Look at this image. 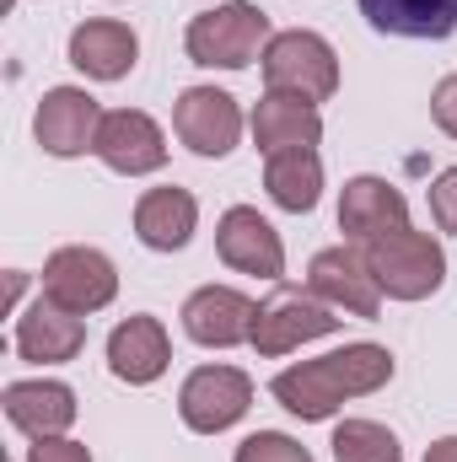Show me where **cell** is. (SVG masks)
<instances>
[{"instance_id": "6da1fadb", "label": "cell", "mask_w": 457, "mask_h": 462, "mask_svg": "<svg viewBox=\"0 0 457 462\" xmlns=\"http://www.w3.org/2000/svg\"><path fill=\"white\" fill-rule=\"evenodd\" d=\"M393 382V355L382 345H344L323 360H302L291 371H280L269 382V393L280 398V409H291L296 420H334L344 398H366L377 387Z\"/></svg>"}, {"instance_id": "7a4b0ae2", "label": "cell", "mask_w": 457, "mask_h": 462, "mask_svg": "<svg viewBox=\"0 0 457 462\" xmlns=\"http://www.w3.org/2000/svg\"><path fill=\"white\" fill-rule=\"evenodd\" d=\"M269 16L253 5V0H227L216 11H200L183 32V49L194 65H210V70H247L253 60H264L269 49Z\"/></svg>"}, {"instance_id": "3957f363", "label": "cell", "mask_w": 457, "mask_h": 462, "mask_svg": "<svg viewBox=\"0 0 457 462\" xmlns=\"http://www.w3.org/2000/svg\"><path fill=\"white\" fill-rule=\"evenodd\" d=\"M360 253H366L382 296H393V301H425L447 280V253L425 231L398 226V231H387V236H377V242H366Z\"/></svg>"}, {"instance_id": "277c9868", "label": "cell", "mask_w": 457, "mask_h": 462, "mask_svg": "<svg viewBox=\"0 0 457 462\" xmlns=\"http://www.w3.org/2000/svg\"><path fill=\"white\" fill-rule=\"evenodd\" d=\"M258 65H264L269 92H291V97H307V103H323V97L340 92V54H334L329 38L307 32V27L275 32Z\"/></svg>"}, {"instance_id": "5b68a950", "label": "cell", "mask_w": 457, "mask_h": 462, "mask_svg": "<svg viewBox=\"0 0 457 462\" xmlns=\"http://www.w3.org/2000/svg\"><path fill=\"white\" fill-rule=\"evenodd\" d=\"M340 328V307H329L318 291H275L258 318H253V339L247 345L258 355H285V349L307 345V339H323Z\"/></svg>"}, {"instance_id": "8992f818", "label": "cell", "mask_w": 457, "mask_h": 462, "mask_svg": "<svg viewBox=\"0 0 457 462\" xmlns=\"http://www.w3.org/2000/svg\"><path fill=\"white\" fill-rule=\"evenodd\" d=\"M43 296L54 307H65V312H76V318L103 312L118 296L114 258L98 253V247H60V253H49V263H43Z\"/></svg>"}, {"instance_id": "52a82bcc", "label": "cell", "mask_w": 457, "mask_h": 462, "mask_svg": "<svg viewBox=\"0 0 457 462\" xmlns=\"http://www.w3.org/2000/svg\"><path fill=\"white\" fill-rule=\"evenodd\" d=\"M247 403H253V382H247V371H237V365H200V371H189L183 387H178V414H183V425L200 430V436L231 430V425L247 414Z\"/></svg>"}, {"instance_id": "ba28073f", "label": "cell", "mask_w": 457, "mask_h": 462, "mask_svg": "<svg viewBox=\"0 0 457 462\" xmlns=\"http://www.w3.org/2000/svg\"><path fill=\"white\" fill-rule=\"evenodd\" d=\"M173 129H178V140L194 156H216L221 162L242 140V108L221 87H189L178 97V108H173Z\"/></svg>"}, {"instance_id": "9c48e42d", "label": "cell", "mask_w": 457, "mask_h": 462, "mask_svg": "<svg viewBox=\"0 0 457 462\" xmlns=\"http://www.w3.org/2000/svg\"><path fill=\"white\" fill-rule=\"evenodd\" d=\"M307 291H318L329 307H340L350 318H366V323L382 312V285H377L360 247H323L307 269Z\"/></svg>"}, {"instance_id": "30bf717a", "label": "cell", "mask_w": 457, "mask_h": 462, "mask_svg": "<svg viewBox=\"0 0 457 462\" xmlns=\"http://www.w3.org/2000/svg\"><path fill=\"white\" fill-rule=\"evenodd\" d=\"M98 129H103V108L92 92L81 87H54L43 92L38 114H33V134L49 156H81L98 151Z\"/></svg>"}, {"instance_id": "8fae6325", "label": "cell", "mask_w": 457, "mask_h": 462, "mask_svg": "<svg viewBox=\"0 0 457 462\" xmlns=\"http://www.w3.org/2000/svg\"><path fill=\"white\" fill-rule=\"evenodd\" d=\"M216 253L237 274H258V280H280L285 274V242L253 205H231L216 226Z\"/></svg>"}, {"instance_id": "7c38bea8", "label": "cell", "mask_w": 457, "mask_h": 462, "mask_svg": "<svg viewBox=\"0 0 457 462\" xmlns=\"http://www.w3.org/2000/svg\"><path fill=\"white\" fill-rule=\"evenodd\" d=\"M98 156H103V167H114L124 178H140V172L167 167V140L151 114L114 108V114H103V129H98Z\"/></svg>"}, {"instance_id": "4fadbf2b", "label": "cell", "mask_w": 457, "mask_h": 462, "mask_svg": "<svg viewBox=\"0 0 457 462\" xmlns=\"http://www.w3.org/2000/svg\"><path fill=\"white\" fill-rule=\"evenodd\" d=\"M253 318H258V307L231 285H205L183 301V334L205 349H231L253 339Z\"/></svg>"}, {"instance_id": "5bb4252c", "label": "cell", "mask_w": 457, "mask_h": 462, "mask_svg": "<svg viewBox=\"0 0 457 462\" xmlns=\"http://www.w3.org/2000/svg\"><path fill=\"white\" fill-rule=\"evenodd\" d=\"M409 226V205L387 178H350L340 194V231L350 242H377L387 231Z\"/></svg>"}, {"instance_id": "9a60e30c", "label": "cell", "mask_w": 457, "mask_h": 462, "mask_svg": "<svg viewBox=\"0 0 457 462\" xmlns=\"http://www.w3.org/2000/svg\"><path fill=\"white\" fill-rule=\"evenodd\" d=\"M87 345V323L65 307H54L49 296H38L22 318H16V355L33 360V365H60V360H76Z\"/></svg>"}, {"instance_id": "2e32d148", "label": "cell", "mask_w": 457, "mask_h": 462, "mask_svg": "<svg viewBox=\"0 0 457 462\" xmlns=\"http://www.w3.org/2000/svg\"><path fill=\"white\" fill-rule=\"evenodd\" d=\"M0 403H5V420L33 441L65 436L76 425V393L65 382H11L0 393Z\"/></svg>"}, {"instance_id": "e0dca14e", "label": "cell", "mask_w": 457, "mask_h": 462, "mask_svg": "<svg viewBox=\"0 0 457 462\" xmlns=\"http://www.w3.org/2000/svg\"><path fill=\"white\" fill-rule=\"evenodd\" d=\"M135 54H140V38L135 27H124L114 16H98V22H81L70 32V65L92 81H124L135 70Z\"/></svg>"}, {"instance_id": "ac0fdd59", "label": "cell", "mask_w": 457, "mask_h": 462, "mask_svg": "<svg viewBox=\"0 0 457 462\" xmlns=\"http://www.w3.org/2000/svg\"><path fill=\"white\" fill-rule=\"evenodd\" d=\"M167 360H173L167 328L156 318H145V312L140 318H124L114 334H108V371H114L118 382H129V387L156 382L167 371Z\"/></svg>"}, {"instance_id": "d6986e66", "label": "cell", "mask_w": 457, "mask_h": 462, "mask_svg": "<svg viewBox=\"0 0 457 462\" xmlns=\"http://www.w3.org/2000/svg\"><path fill=\"white\" fill-rule=\"evenodd\" d=\"M253 140L264 156H280V151H302V145H318L323 140V118L307 97H291V92H264L258 108H253Z\"/></svg>"}, {"instance_id": "ffe728a7", "label": "cell", "mask_w": 457, "mask_h": 462, "mask_svg": "<svg viewBox=\"0 0 457 462\" xmlns=\"http://www.w3.org/2000/svg\"><path fill=\"white\" fill-rule=\"evenodd\" d=\"M194 221H200V199H194L189 189H151V194H140V205H135V236H140L145 247H156V253L189 247Z\"/></svg>"}, {"instance_id": "44dd1931", "label": "cell", "mask_w": 457, "mask_h": 462, "mask_svg": "<svg viewBox=\"0 0 457 462\" xmlns=\"http://www.w3.org/2000/svg\"><path fill=\"white\" fill-rule=\"evenodd\" d=\"M360 16L393 38H452L457 0H360Z\"/></svg>"}, {"instance_id": "7402d4cb", "label": "cell", "mask_w": 457, "mask_h": 462, "mask_svg": "<svg viewBox=\"0 0 457 462\" xmlns=\"http://www.w3.org/2000/svg\"><path fill=\"white\" fill-rule=\"evenodd\" d=\"M264 189H269V199H275L280 210L307 216V210L318 205V194H323V162H318V151L302 145V151H280V156H269V167H264Z\"/></svg>"}, {"instance_id": "603a6c76", "label": "cell", "mask_w": 457, "mask_h": 462, "mask_svg": "<svg viewBox=\"0 0 457 462\" xmlns=\"http://www.w3.org/2000/svg\"><path fill=\"white\" fill-rule=\"evenodd\" d=\"M334 462H404V447L387 425L377 420H344L334 425Z\"/></svg>"}, {"instance_id": "cb8c5ba5", "label": "cell", "mask_w": 457, "mask_h": 462, "mask_svg": "<svg viewBox=\"0 0 457 462\" xmlns=\"http://www.w3.org/2000/svg\"><path fill=\"white\" fill-rule=\"evenodd\" d=\"M231 462H312V452H307L302 441L280 436V430H258V436H247V441L237 447Z\"/></svg>"}, {"instance_id": "d4e9b609", "label": "cell", "mask_w": 457, "mask_h": 462, "mask_svg": "<svg viewBox=\"0 0 457 462\" xmlns=\"http://www.w3.org/2000/svg\"><path fill=\"white\" fill-rule=\"evenodd\" d=\"M431 216H436V226L452 231L457 236V167H447L436 183H431Z\"/></svg>"}, {"instance_id": "484cf974", "label": "cell", "mask_w": 457, "mask_h": 462, "mask_svg": "<svg viewBox=\"0 0 457 462\" xmlns=\"http://www.w3.org/2000/svg\"><path fill=\"white\" fill-rule=\"evenodd\" d=\"M431 118H436L442 134H452L457 140V76L436 81V92H431Z\"/></svg>"}, {"instance_id": "4316f807", "label": "cell", "mask_w": 457, "mask_h": 462, "mask_svg": "<svg viewBox=\"0 0 457 462\" xmlns=\"http://www.w3.org/2000/svg\"><path fill=\"white\" fill-rule=\"evenodd\" d=\"M27 462H92V452L81 447V441H65V436H49V441H38Z\"/></svg>"}, {"instance_id": "83f0119b", "label": "cell", "mask_w": 457, "mask_h": 462, "mask_svg": "<svg viewBox=\"0 0 457 462\" xmlns=\"http://www.w3.org/2000/svg\"><path fill=\"white\" fill-rule=\"evenodd\" d=\"M425 462H457V436H442V441L425 452Z\"/></svg>"}]
</instances>
